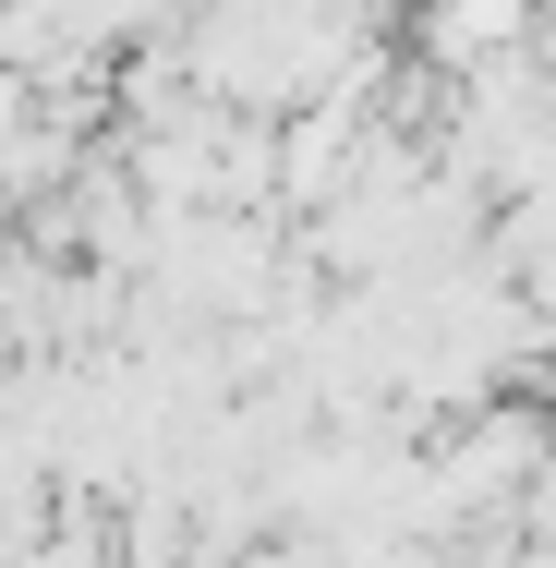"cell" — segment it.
I'll return each instance as SVG.
<instances>
[{"label":"cell","mask_w":556,"mask_h":568,"mask_svg":"<svg viewBox=\"0 0 556 568\" xmlns=\"http://www.w3.org/2000/svg\"><path fill=\"white\" fill-rule=\"evenodd\" d=\"M520 484H533V520H545V532H556V436H545V448H533V471H520Z\"/></svg>","instance_id":"6da1fadb"}]
</instances>
